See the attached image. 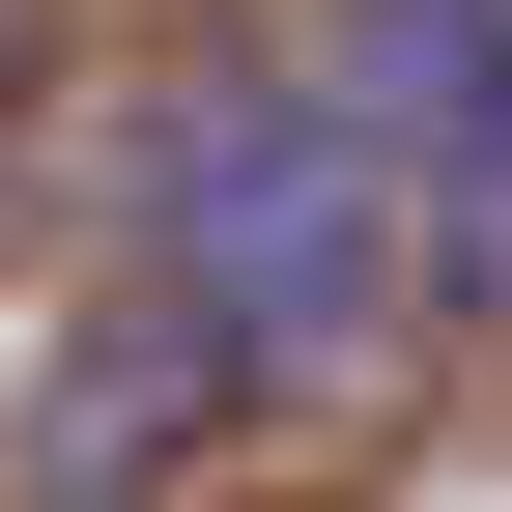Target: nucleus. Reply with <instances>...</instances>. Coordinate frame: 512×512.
Here are the masks:
<instances>
[{
	"label": "nucleus",
	"instance_id": "obj_1",
	"mask_svg": "<svg viewBox=\"0 0 512 512\" xmlns=\"http://www.w3.org/2000/svg\"><path fill=\"white\" fill-rule=\"evenodd\" d=\"M143 256L200 285L228 370H370L427 313V228H399V171H370L342 57H200L171 143H143Z\"/></svg>",
	"mask_w": 512,
	"mask_h": 512
},
{
	"label": "nucleus",
	"instance_id": "obj_2",
	"mask_svg": "<svg viewBox=\"0 0 512 512\" xmlns=\"http://www.w3.org/2000/svg\"><path fill=\"white\" fill-rule=\"evenodd\" d=\"M342 114L427 228V313H512V0H342Z\"/></svg>",
	"mask_w": 512,
	"mask_h": 512
},
{
	"label": "nucleus",
	"instance_id": "obj_3",
	"mask_svg": "<svg viewBox=\"0 0 512 512\" xmlns=\"http://www.w3.org/2000/svg\"><path fill=\"white\" fill-rule=\"evenodd\" d=\"M29 29H57V0H0V114H29Z\"/></svg>",
	"mask_w": 512,
	"mask_h": 512
},
{
	"label": "nucleus",
	"instance_id": "obj_4",
	"mask_svg": "<svg viewBox=\"0 0 512 512\" xmlns=\"http://www.w3.org/2000/svg\"><path fill=\"white\" fill-rule=\"evenodd\" d=\"M29 512H114V484H29Z\"/></svg>",
	"mask_w": 512,
	"mask_h": 512
}]
</instances>
